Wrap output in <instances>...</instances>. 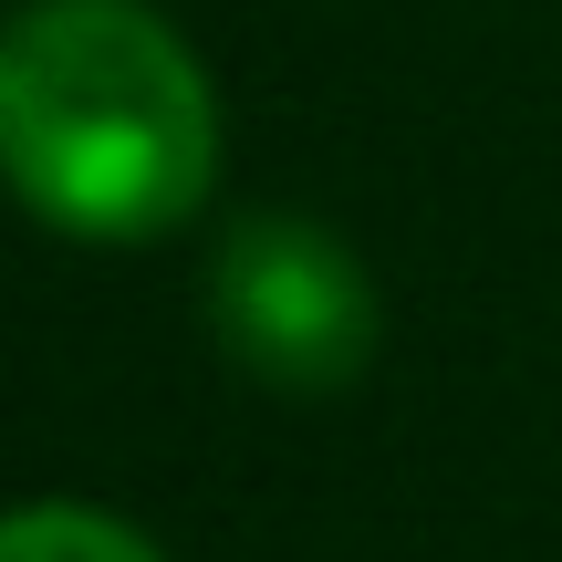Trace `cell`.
I'll list each match as a JSON object with an SVG mask.
<instances>
[{
    "label": "cell",
    "mask_w": 562,
    "mask_h": 562,
    "mask_svg": "<svg viewBox=\"0 0 562 562\" xmlns=\"http://www.w3.org/2000/svg\"><path fill=\"white\" fill-rule=\"evenodd\" d=\"M209 313L220 344L281 396H334L375 355V281L334 229L292 220V209H250L229 220L220 261H209Z\"/></svg>",
    "instance_id": "cell-2"
},
{
    "label": "cell",
    "mask_w": 562,
    "mask_h": 562,
    "mask_svg": "<svg viewBox=\"0 0 562 562\" xmlns=\"http://www.w3.org/2000/svg\"><path fill=\"white\" fill-rule=\"evenodd\" d=\"M0 178L74 240H157L220 178V94L146 0H42L0 32Z\"/></svg>",
    "instance_id": "cell-1"
},
{
    "label": "cell",
    "mask_w": 562,
    "mask_h": 562,
    "mask_svg": "<svg viewBox=\"0 0 562 562\" xmlns=\"http://www.w3.org/2000/svg\"><path fill=\"white\" fill-rule=\"evenodd\" d=\"M0 562H167V552L115 510L32 501V510H0Z\"/></svg>",
    "instance_id": "cell-3"
}]
</instances>
